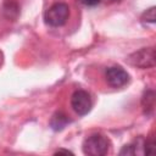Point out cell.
<instances>
[{"mask_svg":"<svg viewBox=\"0 0 156 156\" xmlns=\"http://www.w3.org/2000/svg\"><path fill=\"white\" fill-rule=\"evenodd\" d=\"M83 5L85 6H96L101 2H107V4H112V2H117L119 0H79Z\"/></svg>","mask_w":156,"mask_h":156,"instance_id":"cell-10","label":"cell"},{"mask_svg":"<svg viewBox=\"0 0 156 156\" xmlns=\"http://www.w3.org/2000/svg\"><path fill=\"white\" fill-rule=\"evenodd\" d=\"M4 13L7 18L15 20L20 13V7L16 1L13 0H6L4 4Z\"/></svg>","mask_w":156,"mask_h":156,"instance_id":"cell-8","label":"cell"},{"mask_svg":"<svg viewBox=\"0 0 156 156\" xmlns=\"http://www.w3.org/2000/svg\"><path fill=\"white\" fill-rule=\"evenodd\" d=\"M141 105H143V110L144 113L147 116H151L154 113V108H155V93L154 90H145L143 99H141Z\"/></svg>","mask_w":156,"mask_h":156,"instance_id":"cell-6","label":"cell"},{"mask_svg":"<svg viewBox=\"0 0 156 156\" xmlns=\"http://www.w3.org/2000/svg\"><path fill=\"white\" fill-rule=\"evenodd\" d=\"M60 154H66V155H68V154H73L72 151H69V150H65V149H58L56 152H55V155H60Z\"/></svg>","mask_w":156,"mask_h":156,"instance_id":"cell-11","label":"cell"},{"mask_svg":"<svg viewBox=\"0 0 156 156\" xmlns=\"http://www.w3.org/2000/svg\"><path fill=\"white\" fill-rule=\"evenodd\" d=\"M71 106L73 111L79 116H85L93 107V100L88 91L76 90L71 96Z\"/></svg>","mask_w":156,"mask_h":156,"instance_id":"cell-4","label":"cell"},{"mask_svg":"<svg viewBox=\"0 0 156 156\" xmlns=\"http://www.w3.org/2000/svg\"><path fill=\"white\" fill-rule=\"evenodd\" d=\"M68 122H69V121H68V118H67V116H66L65 113H62V112H56V113L52 115V117H51V119H50V127H51L54 130L58 132V130H62V129L67 126Z\"/></svg>","mask_w":156,"mask_h":156,"instance_id":"cell-7","label":"cell"},{"mask_svg":"<svg viewBox=\"0 0 156 156\" xmlns=\"http://www.w3.org/2000/svg\"><path fill=\"white\" fill-rule=\"evenodd\" d=\"M106 80L113 88L124 87L129 82V74L121 66H111L106 69Z\"/></svg>","mask_w":156,"mask_h":156,"instance_id":"cell-5","label":"cell"},{"mask_svg":"<svg viewBox=\"0 0 156 156\" xmlns=\"http://www.w3.org/2000/svg\"><path fill=\"white\" fill-rule=\"evenodd\" d=\"M141 21L147 22V23H155L156 16H155V7H150L141 15Z\"/></svg>","mask_w":156,"mask_h":156,"instance_id":"cell-9","label":"cell"},{"mask_svg":"<svg viewBox=\"0 0 156 156\" xmlns=\"http://www.w3.org/2000/svg\"><path fill=\"white\" fill-rule=\"evenodd\" d=\"M69 16V7L65 2H56L50 6L44 13V21L50 27L63 26Z\"/></svg>","mask_w":156,"mask_h":156,"instance_id":"cell-2","label":"cell"},{"mask_svg":"<svg viewBox=\"0 0 156 156\" xmlns=\"http://www.w3.org/2000/svg\"><path fill=\"white\" fill-rule=\"evenodd\" d=\"M110 140L102 134H91L85 138L83 143V152L89 156H102L106 155L110 149Z\"/></svg>","mask_w":156,"mask_h":156,"instance_id":"cell-1","label":"cell"},{"mask_svg":"<svg viewBox=\"0 0 156 156\" xmlns=\"http://www.w3.org/2000/svg\"><path fill=\"white\" fill-rule=\"evenodd\" d=\"M155 49L151 48H143L138 51L132 52L126 58L127 63L139 68H150L155 66Z\"/></svg>","mask_w":156,"mask_h":156,"instance_id":"cell-3","label":"cell"}]
</instances>
